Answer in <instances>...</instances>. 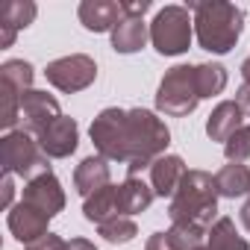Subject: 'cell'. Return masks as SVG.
I'll use <instances>...</instances> for the list:
<instances>
[{
  "mask_svg": "<svg viewBox=\"0 0 250 250\" xmlns=\"http://www.w3.org/2000/svg\"><path fill=\"white\" fill-rule=\"evenodd\" d=\"M36 139H39V145H42V150H44L47 159H65L80 145V127H77L74 118L62 115V118H56L50 124L47 130H42Z\"/></svg>",
  "mask_w": 250,
  "mask_h": 250,
  "instance_id": "obj_9",
  "label": "cell"
},
{
  "mask_svg": "<svg viewBox=\"0 0 250 250\" xmlns=\"http://www.w3.org/2000/svg\"><path fill=\"white\" fill-rule=\"evenodd\" d=\"M191 36H194V18L188 15V6H165L156 12L153 24H150V42L156 47V53L162 56H180L191 47Z\"/></svg>",
  "mask_w": 250,
  "mask_h": 250,
  "instance_id": "obj_6",
  "label": "cell"
},
{
  "mask_svg": "<svg viewBox=\"0 0 250 250\" xmlns=\"http://www.w3.org/2000/svg\"><path fill=\"white\" fill-rule=\"evenodd\" d=\"M77 15H80V24L91 33H109L124 21V9L115 0H83Z\"/></svg>",
  "mask_w": 250,
  "mask_h": 250,
  "instance_id": "obj_12",
  "label": "cell"
},
{
  "mask_svg": "<svg viewBox=\"0 0 250 250\" xmlns=\"http://www.w3.org/2000/svg\"><path fill=\"white\" fill-rule=\"evenodd\" d=\"M97 232H100L109 244H127V241H133V238L139 235V227H136L133 218L118 215V218H112V221H103V224L97 227Z\"/></svg>",
  "mask_w": 250,
  "mask_h": 250,
  "instance_id": "obj_23",
  "label": "cell"
},
{
  "mask_svg": "<svg viewBox=\"0 0 250 250\" xmlns=\"http://www.w3.org/2000/svg\"><path fill=\"white\" fill-rule=\"evenodd\" d=\"M241 118H244V112H241V106H238L235 100L218 103V106L212 109L209 121H206V136H209L212 142H224V145H227V142L235 136V130L244 127Z\"/></svg>",
  "mask_w": 250,
  "mask_h": 250,
  "instance_id": "obj_15",
  "label": "cell"
},
{
  "mask_svg": "<svg viewBox=\"0 0 250 250\" xmlns=\"http://www.w3.org/2000/svg\"><path fill=\"white\" fill-rule=\"evenodd\" d=\"M91 142L97 156L112 162H127V177H139V171L150 168L153 159L165 156L171 145V130L150 109H118L109 106L91 121Z\"/></svg>",
  "mask_w": 250,
  "mask_h": 250,
  "instance_id": "obj_1",
  "label": "cell"
},
{
  "mask_svg": "<svg viewBox=\"0 0 250 250\" xmlns=\"http://www.w3.org/2000/svg\"><path fill=\"white\" fill-rule=\"evenodd\" d=\"M215 186H218V194L229 197V200L250 194V168L241 162H229L215 174Z\"/></svg>",
  "mask_w": 250,
  "mask_h": 250,
  "instance_id": "obj_20",
  "label": "cell"
},
{
  "mask_svg": "<svg viewBox=\"0 0 250 250\" xmlns=\"http://www.w3.org/2000/svg\"><path fill=\"white\" fill-rule=\"evenodd\" d=\"M68 250H97L88 238H71L68 241Z\"/></svg>",
  "mask_w": 250,
  "mask_h": 250,
  "instance_id": "obj_32",
  "label": "cell"
},
{
  "mask_svg": "<svg viewBox=\"0 0 250 250\" xmlns=\"http://www.w3.org/2000/svg\"><path fill=\"white\" fill-rule=\"evenodd\" d=\"M206 244H209L212 250H250L247 238L238 235L232 218H218V221L212 224L209 235H206Z\"/></svg>",
  "mask_w": 250,
  "mask_h": 250,
  "instance_id": "obj_21",
  "label": "cell"
},
{
  "mask_svg": "<svg viewBox=\"0 0 250 250\" xmlns=\"http://www.w3.org/2000/svg\"><path fill=\"white\" fill-rule=\"evenodd\" d=\"M197 103H200V88L194 65H174L171 71H165L156 91V109L171 118H186L197 109Z\"/></svg>",
  "mask_w": 250,
  "mask_h": 250,
  "instance_id": "obj_5",
  "label": "cell"
},
{
  "mask_svg": "<svg viewBox=\"0 0 250 250\" xmlns=\"http://www.w3.org/2000/svg\"><path fill=\"white\" fill-rule=\"evenodd\" d=\"M197 44L209 53H229L244 30V9L224 0H188Z\"/></svg>",
  "mask_w": 250,
  "mask_h": 250,
  "instance_id": "obj_2",
  "label": "cell"
},
{
  "mask_svg": "<svg viewBox=\"0 0 250 250\" xmlns=\"http://www.w3.org/2000/svg\"><path fill=\"white\" fill-rule=\"evenodd\" d=\"M183 177H186V162L180 156H174V153L159 156L150 165V188H153L156 197H174Z\"/></svg>",
  "mask_w": 250,
  "mask_h": 250,
  "instance_id": "obj_13",
  "label": "cell"
},
{
  "mask_svg": "<svg viewBox=\"0 0 250 250\" xmlns=\"http://www.w3.org/2000/svg\"><path fill=\"white\" fill-rule=\"evenodd\" d=\"M147 39H150V33H147L145 18H124L112 30V47H115V53H139Z\"/></svg>",
  "mask_w": 250,
  "mask_h": 250,
  "instance_id": "obj_18",
  "label": "cell"
},
{
  "mask_svg": "<svg viewBox=\"0 0 250 250\" xmlns=\"http://www.w3.org/2000/svg\"><path fill=\"white\" fill-rule=\"evenodd\" d=\"M168 232V241L174 250H194L200 244H206V235L209 229H200V227H186V224H171Z\"/></svg>",
  "mask_w": 250,
  "mask_h": 250,
  "instance_id": "obj_26",
  "label": "cell"
},
{
  "mask_svg": "<svg viewBox=\"0 0 250 250\" xmlns=\"http://www.w3.org/2000/svg\"><path fill=\"white\" fill-rule=\"evenodd\" d=\"M106 162L109 159H103V156H85L77 165V171H74V188L83 197H91L94 191H100L103 186H109L112 174H109V165Z\"/></svg>",
  "mask_w": 250,
  "mask_h": 250,
  "instance_id": "obj_16",
  "label": "cell"
},
{
  "mask_svg": "<svg viewBox=\"0 0 250 250\" xmlns=\"http://www.w3.org/2000/svg\"><path fill=\"white\" fill-rule=\"evenodd\" d=\"M0 100H3V112H0V127L6 133L15 130V124L21 121V91L12 88L9 83L0 80Z\"/></svg>",
  "mask_w": 250,
  "mask_h": 250,
  "instance_id": "obj_25",
  "label": "cell"
},
{
  "mask_svg": "<svg viewBox=\"0 0 250 250\" xmlns=\"http://www.w3.org/2000/svg\"><path fill=\"white\" fill-rule=\"evenodd\" d=\"M153 197H156L153 188L139 177H127L118 186V206H121V215H127V218H133L139 212H147Z\"/></svg>",
  "mask_w": 250,
  "mask_h": 250,
  "instance_id": "obj_17",
  "label": "cell"
},
{
  "mask_svg": "<svg viewBox=\"0 0 250 250\" xmlns=\"http://www.w3.org/2000/svg\"><path fill=\"white\" fill-rule=\"evenodd\" d=\"M145 250H174L171 241H168V232H153L145 244Z\"/></svg>",
  "mask_w": 250,
  "mask_h": 250,
  "instance_id": "obj_30",
  "label": "cell"
},
{
  "mask_svg": "<svg viewBox=\"0 0 250 250\" xmlns=\"http://www.w3.org/2000/svg\"><path fill=\"white\" fill-rule=\"evenodd\" d=\"M36 12L39 6L33 0H12V3H6L3 12H0V47H12L15 33L30 27L36 21Z\"/></svg>",
  "mask_w": 250,
  "mask_h": 250,
  "instance_id": "obj_14",
  "label": "cell"
},
{
  "mask_svg": "<svg viewBox=\"0 0 250 250\" xmlns=\"http://www.w3.org/2000/svg\"><path fill=\"white\" fill-rule=\"evenodd\" d=\"M241 88H238V94H235V103L241 106V112L244 115H250V56L241 62Z\"/></svg>",
  "mask_w": 250,
  "mask_h": 250,
  "instance_id": "obj_28",
  "label": "cell"
},
{
  "mask_svg": "<svg viewBox=\"0 0 250 250\" xmlns=\"http://www.w3.org/2000/svg\"><path fill=\"white\" fill-rule=\"evenodd\" d=\"M218 186L215 177L206 171H186L180 188L174 191L168 203V218L171 224H186V227H200L212 229L215 215H218Z\"/></svg>",
  "mask_w": 250,
  "mask_h": 250,
  "instance_id": "obj_3",
  "label": "cell"
},
{
  "mask_svg": "<svg viewBox=\"0 0 250 250\" xmlns=\"http://www.w3.org/2000/svg\"><path fill=\"white\" fill-rule=\"evenodd\" d=\"M224 153L229 162H244L250 156V124H244L241 130H235V136L224 145Z\"/></svg>",
  "mask_w": 250,
  "mask_h": 250,
  "instance_id": "obj_27",
  "label": "cell"
},
{
  "mask_svg": "<svg viewBox=\"0 0 250 250\" xmlns=\"http://www.w3.org/2000/svg\"><path fill=\"white\" fill-rule=\"evenodd\" d=\"M194 250H212V247H209V244H200V247H194Z\"/></svg>",
  "mask_w": 250,
  "mask_h": 250,
  "instance_id": "obj_34",
  "label": "cell"
},
{
  "mask_svg": "<svg viewBox=\"0 0 250 250\" xmlns=\"http://www.w3.org/2000/svg\"><path fill=\"white\" fill-rule=\"evenodd\" d=\"M0 165H3V174L24 177L27 183L42 174H50V165L39 139H33L27 130H12L0 139Z\"/></svg>",
  "mask_w": 250,
  "mask_h": 250,
  "instance_id": "obj_4",
  "label": "cell"
},
{
  "mask_svg": "<svg viewBox=\"0 0 250 250\" xmlns=\"http://www.w3.org/2000/svg\"><path fill=\"white\" fill-rule=\"evenodd\" d=\"M24 203L36 206L39 212H44L47 218H56L62 209H65V191H62V183L56 180V174H42L36 180H30L24 186Z\"/></svg>",
  "mask_w": 250,
  "mask_h": 250,
  "instance_id": "obj_10",
  "label": "cell"
},
{
  "mask_svg": "<svg viewBox=\"0 0 250 250\" xmlns=\"http://www.w3.org/2000/svg\"><path fill=\"white\" fill-rule=\"evenodd\" d=\"M44 77H47V83L53 88H59L65 94H74V91L88 88L97 80V62L91 56H85V53H71V56L47 62Z\"/></svg>",
  "mask_w": 250,
  "mask_h": 250,
  "instance_id": "obj_7",
  "label": "cell"
},
{
  "mask_svg": "<svg viewBox=\"0 0 250 250\" xmlns=\"http://www.w3.org/2000/svg\"><path fill=\"white\" fill-rule=\"evenodd\" d=\"M194 74H197L200 100H203V97H212V94H221V91L227 88V68H224V65H218V62L194 65Z\"/></svg>",
  "mask_w": 250,
  "mask_h": 250,
  "instance_id": "obj_22",
  "label": "cell"
},
{
  "mask_svg": "<svg viewBox=\"0 0 250 250\" xmlns=\"http://www.w3.org/2000/svg\"><path fill=\"white\" fill-rule=\"evenodd\" d=\"M27 250H68V241H65V238H59L56 232H47L44 238H39V241L27 244Z\"/></svg>",
  "mask_w": 250,
  "mask_h": 250,
  "instance_id": "obj_29",
  "label": "cell"
},
{
  "mask_svg": "<svg viewBox=\"0 0 250 250\" xmlns=\"http://www.w3.org/2000/svg\"><path fill=\"white\" fill-rule=\"evenodd\" d=\"M6 224H9L12 235H15L21 244H33V241H39V238L47 235V224H50V218H47L44 212H39L36 206H30V203L21 200V203H15V206L9 209Z\"/></svg>",
  "mask_w": 250,
  "mask_h": 250,
  "instance_id": "obj_11",
  "label": "cell"
},
{
  "mask_svg": "<svg viewBox=\"0 0 250 250\" xmlns=\"http://www.w3.org/2000/svg\"><path fill=\"white\" fill-rule=\"evenodd\" d=\"M241 224H244V229L250 232V197H247L244 206H241Z\"/></svg>",
  "mask_w": 250,
  "mask_h": 250,
  "instance_id": "obj_33",
  "label": "cell"
},
{
  "mask_svg": "<svg viewBox=\"0 0 250 250\" xmlns=\"http://www.w3.org/2000/svg\"><path fill=\"white\" fill-rule=\"evenodd\" d=\"M56 118H62V109L53 94L39 91V88H30L21 94V121L30 136H39L42 130H47Z\"/></svg>",
  "mask_w": 250,
  "mask_h": 250,
  "instance_id": "obj_8",
  "label": "cell"
},
{
  "mask_svg": "<svg viewBox=\"0 0 250 250\" xmlns=\"http://www.w3.org/2000/svg\"><path fill=\"white\" fill-rule=\"evenodd\" d=\"M83 215H85V221H91V224H103V221H112V218H118L121 215V206H118V186H103L100 191H94L91 197H85V203H83Z\"/></svg>",
  "mask_w": 250,
  "mask_h": 250,
  "instance_id": "obj_19",
  "label": "cell"
},
{
  "mask_svg": "<svg viewBox=\"0 0 250 250\" xmlns=\"http://www.w3.org/2000/svg\"><path fill=\"white\" fill-rule=\"evenodd\" d=\"M0 80L9 83L12 88H18L21 94L33 88V65L24 59H6L0 65Z\"/></svg>",
  "mask_w": 250,
  "mask_h": 250,
  "instance_id": "obj_24",
  "label": "cell"
},
{
  "mask_svg": "<svg viewBox=\"0 0 250 250\" xmlns=\"http://www.w3.org/2000/svg\"><path fill=\"white\" fill-rule=\"evenodd\" d=\"M12 194H15L12 174H3V206H6V209H12Z\"/></svg>",
  "mask_w": 250,
  "mask_h": 250,
  "instance_id": "obj_31",
  "label": "cell"
}]
</instances>
